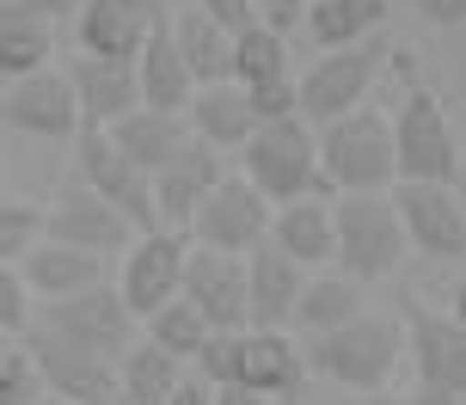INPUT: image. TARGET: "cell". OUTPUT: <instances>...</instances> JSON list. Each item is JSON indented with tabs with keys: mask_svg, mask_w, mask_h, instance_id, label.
I'll return each instance as SVG.
<instances>
[{
	"mask_svg": "<svg viewBox=\"0 0 466 405\" xmlns=\"http://www.w3.org/2000/svg\"><path fill=\"white\" fill-rule=\"evenodd\" d=\"M221 178H228V154H215L209 142H197V136H190L185 154H178V160H166V167L154 172V215H160V228L190 234V215L203 209V197H209Z\"/></svg>",
	"mask_w": 466,
	"mask_h": 405,
	"instance_id": "obj_19",
	"label": "cell"
},
{
	"mask_svg": "<svg viewBox=\"0 0 466 405\" xmlns=\"http://www.w3.org/2000/svg\"><path fill=\"white\" fill-rule=\"evenodd\" d=\"M185 375H190V369L178 357H166L160 344L136 338V350L116 362V405H166L172 393H178Z\"/></svg>",
	"mask_w": 466,
	"mask_h": 405,
	"instance_id": "obj_31",
	"label": "cell"
},
{
	"mask_svg": "<svg viewBox=\"0 0 466 405\" xmlns=\"http://www.w3.org/2000/svg\"><path fill=\"white\" fill-rule=\"evenodd\" d=\"M25 350L37 357V375L56 400L68 405H116V362L111 357H93V350H80L68 338L44 332V326H31L25 332Z\"/></svg>",
	"mask_w": 466,
	"mask_h": 405,
	"instance_id": "obj_14",
	"label": "cell"
},
{
	"mask_svg": "<svg viewBox=\"0 0 466 405\" xmlns=\"http://www.w3.org/2000/svg\"><path fill=\"white\" fill-rule=\"evenodd\" d=\"M215 405H277V400H264L252 387H215Z\"/></svg>",
	"mask_w": 466,
	"mask_h": 405,
	"instance_id": "obj_42",
	"label": "cell"
},
{
	"mask_svg": "<svg viewBox=\"0 0 466 405\" xmlns=\"http://www.w3.org/2000/svg\"><path fill=\"white\" fill-rule=\"evenodd\" d=\"M190 6H203V13H209L221 31H233V37H239V31H252V25L264 19V13H258V0H190Z\"/></svg>",
	"mask_w": 466,
	"mask_h": 405,
	"instance_id": "obj_37",
	"label": "cell"
},
{
	"mask_svg": "<svg viewBox=\"0 0 466 405\" xmlns=\"http://www.w3.org/2000/svg\"><path fill=\"white\" fill-rule=\"evenodd\" d=\"M56 62V25L19 0H0V80L13 86L25 74H44Z\"/></svg>",
	"mask_w": 466,
	"mask_h": 405,
	"instance_id": "obj_29",
	"label": "cell"
},
{
	"mask_svg": "<svg viewBox=\"0 0 466 405\" xmlns=\"http://www.w3.org/2000/svg\"><path fill=\"white\" fill-rule=\"evenodd\" d=\"M68 86L80 98V117L98 123V129H111L116 117H129L141 111V80H136V62H98V56H68Z\"/></svg>",
	"mask_w": 466,
	"mask_h": 405,
	"instance_id": "obj_20",
	"label": "cell"
},
{
	"mask_svg": "<svg viewBox=\"0 0 466 405\" xmlns=\"http://www.w3.org/2000/svg\"><path fill=\"white\" fill-rule=\"evenodd\" d=\"M19 6H31V13H44L49 25H62V19H80V6H86V0H19Z\"/></svg>",
	"mask_w": 466,
	"mask_h": 405,
	"instance_id": "obj_41",
	"label": "cell"
},
{
	"mask_svg": "<svg viewBox=\"0 0 466 405\" xmlns=\"http://www.w3.org/2000/svg\"><path fill=\"white\" fill-rule=\"evenodd\" d=\"M270 215H277V203L258 191L246 172H228V178L203 197V209L190 215V246L246 258V252H258V246L270 239Z\"/></svg>",
	"mask_w": 466,
	"mask_h": 405,
	"instance_id": "obj_8",
	"label": "cell"
},
{
	"mask_svg": "<svg viewBox=\"0 0 466 405\" xmlns=\"http://www.w3.org/2000/svg\"><path fill=\"white\" fill-rule=\"evenodd\" d=\"M166 6H190V0H166Z\"/></svg>",
	"mask_w": 466,
	"mask_h": 405,
	"instance_id": "obj_47",
	"label": "cell"
},
{
	"mask_svg": "<svg viewBox=\"0 0 466 405\" xmlns=\"http://www.w3.org/2000/svg\"><path fill=\"white\" fill-rule=\"evenodd\" d=\"M399 221H405V239L423 258H466V203L454 185H393Z\"/></svg>",
	"mask_w": 466,
	"mask_h": 405,
	"instance_id": "obj_15",
	"label": "cell"
},
{
	"mask_svg": "<svg viewBox=\"0 0 466 405\" xmlns=\"http://www.w3.org/2000/svg\"><path fill=\"white\" fill-rule=\"evenodd\" d=\"M37 239H44V203L0 197V264H19Z\"/></svg>",
	"mask_w": 466,
	"mask_h": 405,
	"instance_id": "obj_35",
	"label": "cell"
},
{
	"mask_svg": "<svg viewBox=\"0 0 466 405\" xmlns=\"http://www.w3.org/2000/svg\"><path fill=\"white\" fill-rule=\"evenodd\" d=\"M331 215H338V264H331V270H344V277H356V283H369V289L387 283V277H399L411 239H405V221H399L393 191L331 197Z\"/></svg>",
	"mask_w": 466,
	"mask_h": 405,
	"instance_id": "obj_6",
	"label": "cell"
},
{
	"mask_svg": "<svg viewBox=\"0 0 466 405\" xmlns=\"http://www.w3.org/2000/svg\"><path fill=\"white\" fill-rule=\"evenodd\" d=\"M185 264H190V234L178 228H147V234L129 239V252L116 258V295L129 301L136 319L147 313H160L166 301H178L185 295Z\"/></svg>",
	"mask_w": 466,
	"mask_h": 405,
	"instance_id": "obj_9",
	"label": "cell"
},
{
	"mask_svg": "<svg viewBox=\"0 0 466 405\" xmlns=\"http://www.w3.org/2000/svg\"><path fill=\"white\" fill-rule=\"evenodd\" d=\"M393 74H399V105L387 117H393V147H399V185H461V136H454L442 93L418 74V49L399 44Z\"/></svg>",
	"mask_w": 466,
	"mask_h": 405,
	"instance_id": "obj_1",
	"label": "cell"
},
{
	"mask_svg": "<svg viewBox=\"0 0 466 405\" xmlns=\"http://www.w3.org/2000/svg\"><path fill=\"white\" fill-rule=\"evenodd\" d=\"M319 172L331 197H380L399 185V147L387 111H350L338 123H319Z\"/></svg>",
	"mask_w": 466,
	"mask_h": 405,
	"instance_id": "obj_3",
	"label": "cell"
},
{
	"mask_svg": "<svg viewBox=\"0 0 466 405\" xmlns=\"http://www.w3.org/2000/svg\"><path fill=\"white\" fill-rule=\"evenodd\" d=\"M411 13H423V25H436V31H454L466 25V0H411Z\"/></svg>",
	"mask_w": 466,
	"mask_h": 405,
	"instance_id": "obj_38",
	"label": "cell"
},
{
	"mask_svg": "<svg viewBox=\"0 0 466 405\" xmlns=\"http://www.w3.org/2000/svg\"><path fill=\"white\" fill-rule=\"evenodd\" d=\"M166 13L172 6H160V0H86L80 19H74V49L98 56V62H136L147 31Z\"/></svg>",
	"mask_w": 466,
	"mask_h": 405,
	"instance_id": "obj_16",
	"label": "cell"
},
{
	"mask_svg": "<svg viewBox=\"0 0 466 405\" xmlns=\"http://www.w3.org/2000/svg\"><path fill=\"white\" fill-rule=\"evenodd\" d=\"M19 270H25V283H31L37 301H68V295H80V289L105 283V277H111V258L74 252V246H62V239H37V246L19 258Z\"/></svg>",
	"mask_w": 466,
	"mask_h": 405,
	"instance_id": "obj_25",
	"label": "cell"
},
{
	"mask_svg": "<svg viewBox=\"0 0 466 405\" xmlns=\"http://www.w3.org/2000/svg\"><path fill=\"white\" fill-rule=\"evenodd\" d=\"M136 80H141V105H147V111H178V117L190 111V98H197V74H190L185 56H178L172 13L147 31V44H141V56H136Z\"/></svg>",
	"mask_w": 466,
	"mask_h": 405,
	"instance_id": "obj_23",
	"label": "cell"
},
{
	"mask_svg": "<svg viewBox=\"0 0 466 405\" xmlns=\"http://www.w3.org/2000/svg\"><path fill=\"white\" fill-rule=\"evenodd\" d=\"M270 246L289 252L301 270H331L338 264V215H331V197L277 203V215H270Z\"/></svg>",
	"mask_w": 466,
	"mask_h": 405,
	"instance_id": "obj_21",
	"label": "cell"
},
{
	"mask_svg": "<svg viewBox=\"0 0 466 405\" xmlns=\"http://www.w3.org/2000/svg\"><path fill=\"white\" fill-rule=\"evenodd\" d=\"M37 326L80 344V350H93V357H111V362H123L141 338V319L129 313V301L116 295L111 277L68 295V301H37Z\"/></svg>",
	"mask_w": 466,
	"mask_h": 405,
	"instance_id": "obj_7",
	"label": "cell"
},
{
	"mask_svg": "<svg viewBox=\"0 0 466 405\" xmlns=\"http://www.w3.org/2000/svg\"><path fill=\"white\" fill-rule=\"evenodd\" d=\"M282 74H301L295 56H289V31L258 19L252 31L233 37V80L239 86H264V80H282Z\"/></svg>",
	"mask_w": 466,
	"mask_h": 405,
	"instance_id": "obj_33",
	"label": "cell"
},
{
	"mask_svg": "<svg viewBox=\"0 0 466 405\" xmlns=\"http://www.w3.org/2000/svg\"><path fill=\"white\" fill-rule=\"evenodd\" d=\"M44 239H62V246L93 252V258H123L129 239H136V221L111 209L86 178H62L56 197L44 203Z\"/></svg>",
	"mask_w": 466,
	"mask_h": 405,
	"instance_id": "obj_10",
	"label": "cell"
},
{
	"mask_svg": "<svg viewBox=\"0 0 466 405\" xmlns=\"http://www.w3.org/2000/svg\"><path fill=\"white\" fill-rule=\"evenodd\" d=\"M313 375L307 362V338L295 332H264V326H246L239 332V369H233V387H252L264 400H295Z\"/></svg>",
	"mask_w": 466,
	"mask_h": 405,
	"instance_id": "obj_18",
	"label": "cell"
},
{
	"mask_svg": "<svg viewBox=\"0 0 466 405\" xmlns=\"http://www.w3.org/2000/svg\"><path fill=\"white\" fill-rule=\"evenodd\" d=\"M37 326V295L19 264H0V338H25Z\"/></svg>",
	"mask_w": 466,
	"mask_h": 405,
	"instance_id": "obj_36",
	"label": "cell"
},
{
	"mask_svg": "<svg viewBox=\"0 0 466 405\" xmlns=\"http://www.w3.org/2000/svg\"><path fill=\"white\" fill-rule=\"evenodd\" d=\"M399 44L380 31L369 44H350V49H319L313 62L301 68V117L319 129V123H338L350 111H362L369 93L380 86V74L393 68Z\"/></svg>",
	"mask_w": 466,
	"mask_h": 405,
	"instance_id": "obj_5",
	"label": "cell"
},
{
	"mask_svg": "<svg viewBox=\"0 0 466 405\" xmlns=\"http://www.w3.org/2000/svg\"><path fill=\"white\" fill-rule=\"evenodd\" d=\"M166 405H215V387L203 381L197 369H190L185 381H178V393H172V400H166Z\"/></svg>",
	"mask_w": 466,
	"mask_h": 405,
	"instance_id": "obj_40",
	"label": "cell"
},
{
	"mask_svg": "<svg viewBox=\"0 0 466 405\" xmlns=\"http://www.w3.org/2000/svg\"><path fill=\"white\" fill-rule=\"evenodd\" d=\"M49 387L37 375V357L25 350V338H0V405H37Z\"/></svg>",
	"mask_w": 466,
	"mask_h": 405,
	"instance_id": "obj_34",
	"label": "cell"
},
{
	"mask_svg": "<svg viewBox=\"0 0 466 405\" xmlns=\"http://www.w3.org/2000/svg\"><path fill=\"white\" fill-rule=\"evenodd\" d=\"M307 6H313V0H258V13H264V25H277V31H301Z\"/></svg>",
	"mask_w": 466,
	"mask_h": 405,
	"instance_id": "obj_39",
	"label": "cell"
},
{
	"mask_svg": "<svg viewBox=\"0 0 466 405\" xmlns=\"http://www.w3.org/2000/svg\"><path fill=\"white\" fill-rule=\"evenodd\" d=\"M411 405H466V400H454V393H430V387H418V393H411Z\"/></svg>",
	"mask_w": 466,
	"mask_h": 405,
	"instance_id": "obj_44",
	"label": "cell"
},
{
	"mask_svg": "<svg viewBox=\"0 0 466 405\" xmlns=\"http://www.w3.org/2000/svg\"><path fill=\"white\" fill-rule=\"evenodd\" d=\"M387 19H393V0H313L301 31L313 49H350V44L380 37Z\"/></svg>",
	"mask_w": 466,
	"mask_h": 405,
	"instance_id": "obj_28",
	"label": "cell"
},
{
	"mask_svg": "<svg viewBox=\"0 0 466 405\" xmlns=\"http://www.w3.org/2000/svg\"><path fill=\"white\" fill-rule=\"evenodd\" d=\"M239 172L252 178L270 203L295 197H331L319 172V129L307 117H270L252 129V142L239 147Z\"/></svg>",
	"mask_w": 466,
	"mask_h": 405,
	"instance_id": "obj_4",
	"label": "cell"
},
{
	"mask_svg": "<svg viewBox=\"0 0 466 405\" xmlns=\"http://www.w3.org/2000/svg\"><path fill=\"white\" fill-rule=\"evenodd\" d=\"M37 405H68V400H56V393H44V400H37Z\"/></svg>",
	"mask_w": 466,
	"mask_h": 405,
	"instance_id": "obj_46",
	"label": "cell"
},
{
	"mask_svg": "<svg viewBox=\"0 0 466 405\" xmlns=\"http://www.w3.org/2000/svg\"><path fill=\"white\" fill-rule=\"evenodd\" d=\"M111 142L123 147V160H136L147 178L166 167V160H178L190 147V123L178 117V111H129V117H116L111 123Z\"/></svg>",
	"mask_w": 466,
	"mask_h": 405,
	"instance_id": "obj_27",
	"label": "cell"
},
{
	"mask_svg": "<svg viewBox=\"0 0 466 405\" xmlns=\"http://www.w3.org/2000/svg\"><path fill=\"white\" fill-rule=\"evenodd\" d=\"M185 301L209 313L215 332H246V326H252V283H246V258L190 246V264H185Z\"/></svg>",
	"mask_w": 466,
	"mask_h": 405,
	"instance_id": "obj_17",
	"label": "cell"
},
{
	"mask_svg": "<svg viewBox=\"0 0 466 405\" xmlns=\"http://www.w3.org/2000/svg\"><path fill=\"white\" fill-rule=\"evenodd\" d=\"M307 362H313V375L331 387H344V393H387L399 381V369H405V326L387 319V313H362V319H350L338 332L326 338H307Z\"/></svg>",
	"mask_w": 466,
	"mask_h": 405,
	"instance_id": "obj_2",
	"label": "cell"
},
{
	"mask_svg": "<svg viewBox=\"0 0 466 405\" xmlns=\"http://www.w3.org/2000/svg\"><path fill=\"white\" fill-rule=\"evenodd\" d=\"M313 270H301V264L289 258V252H277L270 239L258 246V252H246V283H252V326H264V332H289L295 326V308H301V289Z\"/></svg>",
	"mask_w": 466,
	"mask_h": 405,
	"instance_id": "obj_22",
	"label": "cell"
},
{
	"mask_svg": "<svg viewBox=\"0 0 466 405\" xmlns=\"http://www.w3.org/2000/svg\"><path fill=\"white\" fill-rule=\"evenodd\" d=\"M0 123L19 129V136H31V142H68V147H74V136L86 129L80 98H74V86H68L62 68H44V74L13 80V86L0 93Z\"/></svg>",
	"mask_w": 466,
	"mask_h": 405,
	"instance_id": "obj_13",
	"label": "cell"
},
{
	"mask_svg": "<svg viewBox=\"0 0 466 405\" xmlns=\"http://www.w3.org/2000/svg\"><path fill=\"white\" fill-rule=\"evenodd\" d=\"M356 405H411V400H399L393 387H387V393H362V400H356Z\"/></svg>",
	"mask_w": 466,
	"mask_h": 405,
	"instance_id": "obj_45",
	"label": "cell"
},
{
	"mask_svg": "<svg viewBox=\"0 0 466 405\" xmlns=\"http://www.w3.org/2000/svg\"><path fill=\"white\" fill-rule=\"evenodd\" d=\"M74 178H86L111 209L129 215V221H136V234L160 228V215H154V178H147L136 160H123V147L111 142V129L86 123V129L74 136Z\"/></svg>",
	"mask_w": 466,
	"mask_h": 405,
	"instance_id": "obj_12",
	"label": "cell"
},
{
	"mask_svg": "<svg viewBox=\"0 0 466 405\" xmlns=\"http://www.w3.org/2000/svg\"><path fill=\"white\" fill-rule=\"evenodd\" d=\"M399 308H405L399 313V326H405V362L418 369V387L466 400V326L454 313H436L418 295H405Z\"/></svg>",
	"mask_w": 466,
	"mask_h": 405,
	"instance_id": "obj_11",
	"label": "cell"
},
{
	"mask_svg": "<svg viewBox=\"0 0 466 405\" xmlns=\"http://www.w3.org/2000/svg\"><path fill=\"white\" fill-rule=\"evenodd\" d=\"M448 313H454V319H461V326H466V270H461V277H454V295H448Z\"/></svg>",
	"mask_w": 466,
	"mask_h": 405,
	"instance_id": "obj_43",
	"label": "cell"
},
{
	"mask_svg": "<svg viewBox=\"0 0 466 405\" xmlns=\"http://www.w3.org/2000/svg\"><path fill=\"white\" fill-rule=\"evenodd\" d=\"M185 123H190V136L209 142L215 154H239L258 129V111H252V93L239 80H221V86H197Z\"/></svg>",
	"mask_w": 466,
	"mask_h": 405,
	"instance_id": "obj_24",
	"label": "cell"
},
{
	"mask_svg": "<svg viewBox=\"0 0 466 405\" xmlns=\"http://www.w3.org/2000/svg\"><path fill=\"white\" fill-rule=\"evenodd\" d=\"M172 37H178L185 68L197 74V86L233 80V31H221L203 6H172Z\"/></svg>",
	"mask_w": 466,
	"mask_h": 405,
	"instance_id": "obj_30",
	"label": "cell"
},
{
	"mask_svg": "<svg viewBox=\"0 0 466 405\" xmlns=\"http://www.w3.org/2000/svg\"><path fill=\"white\" fill-rule=\"evenodd\" d=\"M362 313H369V283H356V277H344V270H313L289 332L326 338V332H338V326H350V319H362Z\"/></svg>",
	"mask_w": 466,
	"mask_h": 405,
	"instance_id": "obj_26",
	"label": "cell"
},
{
	"mask_svg": "<svg viewBox=\"0 0 466 405\" xmlns=\"http://www.w3.org/2000/svg\"><path fill=\"white\" fill-rule=\"evenodd\" d=\"M141 338L160 344L166 357H178L185 369H197V357L209 350V338H215V326H209V313H203V308H190L185 295H178V301H166L160 313L141 319Z\"/></svg>",
	"mask_w": 466,
	"mask_h": 405,
	"instance_id": "obj_32",
	"label": "cell"
}]
</instances>
